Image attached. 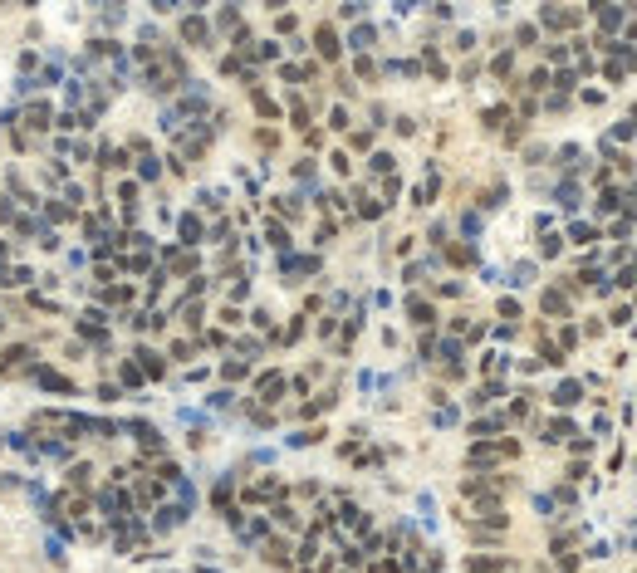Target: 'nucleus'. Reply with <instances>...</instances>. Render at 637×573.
Returning a JSON list of instances; mask_svg holds the SVG:
<instances>
[{
  "label": "nucleus",
  "instance_id": "obj_1",
  "mask_svg": "<svg viewBox=\"0 0 637 573\" xmlns=\"http://www.w3.org/2000/svg\"><path fill=\"white\" fill-rule=\"evenodd\" d=\"M39 382H44V387H49V392H69V382H64V378H59V373H39Z\"/></svg>",
  "mask_w": 637,
  "mask_h": 573
}]
</instances>
